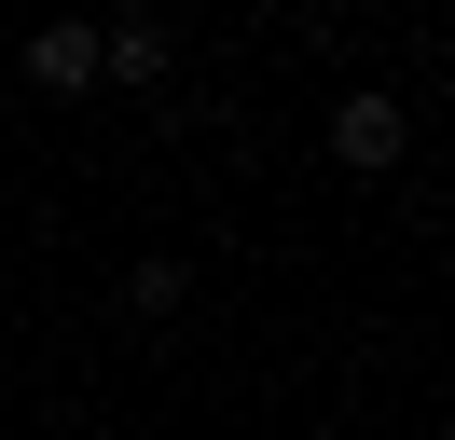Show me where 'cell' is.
<instances>
[{
    "label": "cell",
    "instance_id": "cell-2",
    "mask_svg": "<svg viewBox=\"0 0 455 440\" xmlns=\"http://www.w3.org/2000/svg\"><path fill=\"white\" fill-rule=\"evenodd\" d=\"M166 28H152V14H124V28H97V82H166Z\"/></svg>",
    "mask_w": 455,
    "mask_h": 440
},
{
    "label": "cell",
    "instance_id": "cell-3",
    "mask_svg": "<svg viewBox=\"0 0 455 440\" xmlns=\"http://www.w3.org/2000/svg\"><path fill=\"white\" fill-rule=\"evenodd\" d=\"M28 82H42V97H84V82H97V28H42V42H28Z\"/></svg>",
    "mask_w": 455,
    "mask_h": 440
},
{
    "label": "cell",
    "instance_id": "cell-4",
    "mask_svg": "<svg viewBox=\"0 0 455 440\" xmlns=\"http://www.w3.org/2000/svg\"><path fill=\"white\" fill-rule=\"evenodd\" d=\"M124 302H139V317H180V302H194V275H180V262H139V275H124Z\"/></svg>",
    "mask_w": 455,
    "mask_h": 440
},
{
    "label": "cell",
    "instance_id": "cell-1",
    "mask_svg": "<svg viewBox=\"0 0 455 440\" xmlns=\"http://www.w3.org/2000/svg\"><path fill=\"white\" fill-rule=\"evenodd\" d=\"M400 152H414V110H400V97H372V82H359V97H331V165L387 179Z\"/></svg>",
    "mask_w": 455,
    "mask_h": 440
}]
</instances>
